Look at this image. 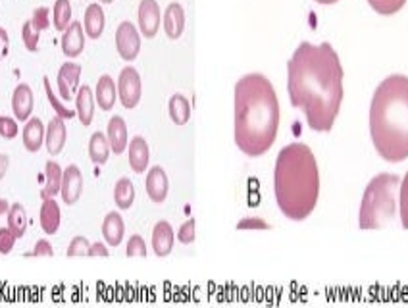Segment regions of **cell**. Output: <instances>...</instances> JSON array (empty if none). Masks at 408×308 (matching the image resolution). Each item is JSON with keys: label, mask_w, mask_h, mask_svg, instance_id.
Listing matches in <instances>:
<instances>
[{"label": "cell", "mask_w": 408, "mask_h": 308, "mask_svg": "<svg viewBox=\"0 0 408 308\" xmlns=\"http://www.w3.org/2000/svg\"><path fill=\"white\" fill-rule=\"evenodd\" d=\"M343 66L329 43L297 46L287 64V91L291 105L303 110L310 129L332 131L343 102Z\"/></svg>", "instance_id": "cell-1"}, {"label": "cell", "mask_w": 408, "mask_h": 308, "mask_svg": "<svg viewBox=\"0 0 408 308\" xmlns=\"http://www.w3.org/2000/svg\"><path fill=\"white\" fill-rule=\"evenodd\" d=\"M280 129V100L270 79L247 74L235 83V145L247 156L272 149Z\"/></svg>", "instance_id": "cell-2"}, {"label": "cell", "mask_w": 408, "mask_h": 308, "mask_svg": "<svg viewBox=\"0 0 408 308\" xmlns=\"http://www.w3.org/2000/svg\"><path fill=\"white\" fill-rule=\"evenodd\" d=\"M273 193L285 218L303 222L314 212L320 196V172L310 147L291 143L281 149L273 170Z\"/></svg>", "instance_id": "cell-3"}, {"label": "cell", "mask_w": 408, "mask_h": 308, "mask_svg": "<svg viewBox=\"0 0 408 308\" xmlns=\"http://www.w3.org/2000/svg\"><path fill=\"white\" fill-rule=\"evenodd\" d=\"M370 135L387 162L408 158V77L401 74L379 83L370 105Z\"/></svg>", "instance_id": "cell-4"}, {"label": "cell", "mask_w": 408, "mask_h": 308, "mask_svg": "<svg viewBox=\"0 0 408 308\" xmlns=\"http://www.w3.org/2000/svg\"><path fill=\"white\" fill-rule=\"evenodd\" d=\"M401 178L397 173H379L364 191L358 226L360 229H381L391 224L397 212V193Z\"/></svg>", "instance_id": "cell-5"}, {"label": "cell", "mask_w": 408, "mask_h": 308, "mask_svg": "<svg viewBox=\"0 0 408 308\" xmlns=\"http://www.w3.org/2000/svg\"><path fill=\"white\" fill-rule=\"evenodd\" d=\"M141 95H143V85H141V76L133 66H125L120 72L118 77V97L121 100L123 108H135L141 102Z\"/></svg>", "instance_id": "cell-6"}, {"label": "cell", "mask_w": 408, "mask_h": 308, "mask_svg": "<svg viewBox=\"0 0 408 308\" xmlns=\"http://www.w3.org/2000/svg\"><path fill=\"white\" fill-rule=\"evenodd\" d=\"M116 48L125 62H133L141 53V31L131 22H121L116 29Z\"/></svg>", "instance_id": "cell-7"}, {"label": "cell", "mask_w": 408, "mask_h": 308, "mask_svg": "<svg viewBox=\"0 0 408 308\" xmlns=\"http://www.w3.org/2000/svg\"><path fill=\"white\" fill-rule=\"evenodd\" d=\"M137 20H139V31H141V35H144L147 39L156 37V33L160 29V22H162L158 2L156 0H141L139 2Z\"/></svg>", "instance_id": "cell-8"}, {"label": "cell", "mask_w": 408, "mask_h": 308, "mask_svg": "<svg viewBox=\"0 0 408 308\" xmlns=\"http://www.w3.org/2000/svg\"><path fill=\"white\" fill-rule=\"evenodd\" d=\"M60 193L62 201L69 204V206H74L81 199V193H83V173H81V170L76 164L68 166L64 170Z\"/></svg>", "instance_id": "cell-9"}, {"label": "cell", "mask_w": 408, "mask_h": 308, "mask_svg": "<svg viewBox=\"0 0 408 308\" xmlns=\"http://www.w3.org/2000/svg\"><path fill=\"white\" fill-rule=\"evenodd\" d=\"M144 187H147V195L152 203H164L168 199V191H170V181L164 172V168L160 166H152L149 173H147V181H144Z\"/></svg>", "instance_id": "cell-10"}, {"label": "cell", "mask_w": 408, "mask_h": 308, "mask_svg": "<svg viewBox=\"0 0 408 308\" xmlns=\"http://www.w3.org/2000/svg\"><path fill=\"white\" fill-rule=\"evenodd\" d=\"M79 79H81V66L76 62H66L58 69V91L64 100H72L76 89H79Z\"/></svg>", "instance_id": "cell-11"}, {"label": "cell", "mask_w": 408, "mask_h": 308, "mask_svg": "<svg viewBox=\"0 0 408 308\" xmlns=\"http://www.w3.org/2000/svg\"><path fill=\"white\" fill-rule=\"evenodd\" d=\"M66 139H68V129H66L64 118L54 116L53 120L48 121V128H46L45 135V145L48 154H50V156L60 154V152L64 151V147H66Z\"/></svg>", "instance_id": "cell-12"}, {"label": "cell", "mask_w": 408, "mask_h": 308, "mask_svg": "<svg viewBox=\"0 0 408 308\" xmlns=\"http://www.w3.org/2000/svg\"><path fill=\"white\" fill-rule=\"evenodd\" d=\"M85 46V29L83 23L72 22L68 25V29L64 31L62 35V53L66 54L68 58H77L79 54L83 53Z\"/></svg>", "instance_id": "cell-13"}, {"label": "cell", "mask_w": 408, "mask_h": 308, "mask_svg": "<svg viewBox=\"0 0 408 308\" xmlns=\"http://www.w3.org/2000/svg\"><path fill=\"white\" fill-rule=\"evenodd\" d=\"M33 91L27 83H20L14 89V95H12V110H14V116L18 121H27L31 118V112H33Z\"/></svg>", "instance_id": "cell-14"}, {"label": "cell", "mask_w": 408, "mask_h": 308, "mask_svg": "<svg viewBox=\"0 0 408 308\" xmlns=\"http://www.w3.org/2000/svg\"><path fill=\"white\" fill-rule=\"evenodd\" d=\"M175 233L170 222L162 220L152 229V250L156 256H168L174 250Z\"/></svg>", "instance_id": "cell-15"}, {"label": "cell", "mask_w": 408, "mask_h": 308, "mask_svg": "<svg viewBox=\"0 0 408 308\" xmlns=\"http://www.w3.org/2000/svg\"><path fill=\"white\" fill-rule=\"evenodd\" d=\"M39 222H41V229L46 235H54V233L60 229L62 224L60 204L56 203L54 199H43L41 212H39Z\"/></svg>", "instance_id": "cell-16"}, {"label": "cell", "mask_w": 408, "mask_h": 308, "mask_svg": "<svg viewBox=\"0 0 408 308\" xmlns=\"http://www.w3.org/2000/svg\"><path fill=\"white\" fill-rule=\"evenodd\" d=\"M164 31L170 39H179L183 35V29H185V10L179 2H172L168 4L166 12H164Z\"/></svg>", "instance_id": "cell-17"}, {"label": "cell", "mask_w": 408, "mask_h": 308, "mask_svg": "<svg viewBox=\"0 0 408 308\" xmlns=\"http://www.w3.org/2000/svg\"><path fill=\"white\" fill-rule=\"evenodd\" d=\"M129 166L135 173L147 172L149 168V160H151V152H149V145L143 137L137 135L129 141Z\"/></svg>", "instance_id": "cell-18"}, {"label": "cell", "mask_w": 408, "mask_h": 308, "mask_svg": "<svg viewBox=\"0 0 408 308\" xmlns=\"http://www.w3.org/2000/svg\"><path fill=\"white\" fill-rule=\"evenodd\" d=\"M106 137L110 141V149H112L114 154H121L128 149V126H125V120L121 116H114L112 120L108 121V133H106Z\"/></svg>", "instance_id": "cell-19"}, {"label": "cell", "mask_w": 408, "mask_h": 308, "mask_svg": "<svg viewBox=\"0 0 408 308\" xmlns=\"http://www.w3.org/2000/svg\"><path fill=\"white\" fill-rule=\"evenodd\" d=\"M45 126H43V121L39 120V118H29V120L25 121V126H23V147H25V151L29 152H39L41 151V147L45 143Z\"/></svg>", "instance_id": "cell-20"}, {"label": "cell", "mask_w": 408, "mask_h": 308, "mask_svg": "<svg viewBox=\"0 0 408 308\" xmlns=\"http://www.w3.org/2000/svg\"><path fill=\"white\" fill-rule=\"evenodd\" d=\"M104 25H106V18H104V10L100 4L93 2L87 6L85 10V18H83V29L85 35L91 39H99L102 33H104Z\"/></svg>", "instance_id": "cell-21"}, {"label": "cell", "mask_w": 408, "mask_h": 308, "mask_svg": "<svg viewBox=\"0 0 408 308\" xmlns=\"http://www.w3.org/2000/svg\"><path fill=\"white\" fill-rule=\"evenodd\" d=\"M125 235V224L121 218L120 212H108L104 222H102V237L110 247H118L121 245V239Z\"/></svg>", "instance_id": "cell-22"}, {"label": "cell", "mask_w": 408, "mask_h": 308, "mask_svg": "<svg viewBox=\"0 0 408 308\" xmlns=\"http://www.w3.org/2000/svg\"><path fill=\"white\" fill-rule=\"evenodd\" d=\"M95 95H93L91 87L87 85H81L77 89V97H76V112L79 121L83 126H91L93 118H95Z\"/></svg>", "instance_id": "cell-23"}, {"label": "cell", "mask_w": 408, "mask_h": 308, "mask_svg": "<svg viewBox=\"0 0 408 308\" xmlns=\"http://www.w3.org/2000/svg\"><path fill=\"white\" fill-rule=\"evenodd\" d=\"M116 98H118V91H116V83L108 74L106 76H100L99 83H97V91H95V100L99 105L100 110H112L114 105H116Z\"/></svg>", "instance_id": "cell-24"}, {"label": "cell", "mask_w": 408, "mask_h": 308, "mask_svg": "<svg viewBox=\"0 0 408 308\" xmlns=\"http://www.w3.org/2000/svg\"><path fill=\"white\" fill-rule=\"evenodd\" d=\"M45 175H46V183H45V187H43V191H41V199H54V196L60 193L64 170H62L58 162L48 160V162L45 164Z\"/></svg>", "instance_id": "cell-25"}, {"label": "cell", "mask_w": 408, "mask_h": 308, "mask_svg": "<svg viewBox=\"0 0 408 308\" xmlns=\"http://www.w3.org/2000/svg\"><path fill=\"white\" fill-rule=\"evenodd\" d=\"M114 203L120 210H129L133 203H135V185L133 181L128 178H121L116 181V187H114Z\"/></svg>", "instance_id": "cell-26"}, {"label": "cell", "mask_w": 408, "mask_h": 308, "mask_svg": "<svg viewBox=\"0 0 408 308\" xmlns=\"http://www.w3.org/2000/svg\"><path fill=\"white\" fill-rule=\"evenodd\" d=\"M110 141H108V137L104 133H93L91 141H89V158H91V162H95L97 166H104L108 162V158H110Z\"/></svg>", "instance_id": "cell-27"}, {"label": "cell", "mask_w": 408, "mask_h": 308, "mask_svg": "<svg viewBox=\"0 0 408 308\" xmlns=\"http://www.w3.org/2000/svg\"><path fill=\"white\" fill-rule=\"evenodd\" d=\"M168 112L175 126H185L191 120V102L183 95H172L168 102Z\"/></svg>", "instance_id": "cell-28"}, {"label": "cell", "mask_w": 408, "mask_h": 308, "mask_svg": "<svg viewBox=\"0 0 408 308\" xmlns=\"http://www.w3.org/2000/svg\"><path fill=\"white\" fill-rule=\"evenodd\" d=\"M8 227L14 232V235L20 239L27 232V212L23 208V204L14 203L10 204V210H8Z\"/></svg>", "instance_id": "cell-29"}, {"label": "cell", "mask_w": 408, "mask_h": 308, "mask_svg": "<svg viewBox=\"0 0 408 308\" xmlns=\"http://www.w3.org/2000/svg\"><path fill=\"white\" fill-rule=\"evenodd\" d=\"M53 22L56 31H64L68 29V25L74 20H72V2L69 0H56L53 8Z\"/></svg>", "instance_id": "cell-30"}, {"label": "cell", "mask_w": 408, "mask_h": 308, "mask_svg": "<svg viewBox=\"0 0 408 308\" xmlns=\"http://www.w3.org/2000/svg\"><path fill=\"white\" fill-rule=\"evenodd\" d=\"M43 87H45V93L46 97H48V102H50V106L54 108V112H56V116H60V118H64V120H69V118H74L76 116V110H69V108H66V106L62 105L60 100H58V97L53 93V87H50V81H48V77L45 76V79H43Z\"/></svg>", "instance_id": "cell-31"}, {"label": "cell", "mask_w": 408, "mask_h": 308, "mask_svg": "<svg viewBox=\"0 0 408 308\" xmlns=\"http://www.w3.org/2000/svg\"><path fill=\"white\" fill-rule=\"evenodd\" d=\"M39 37H41V31L33 25L31 20H27V22L23 23L22 39H23V45H25V48H27L29 53H37Z\"/></svg>", "instance_id": "cell-32"}, {"label": "cell", "mask_w": 408, "mask_h": 308, "mask_svg": "<svg viewBox=\"0 0 408 308\" xmlns=\"http://www.w3.org/2000/svg\"><path fill=\"white\" fill-rule=\"evenodd\" d=\"M368 4H370L378 14L393 15L407 4V0H368Z\"/></svg>", "instance_id": "cell-33"}, {"label": "cell", "mask_w": 408, "mask_h": 308, "mask_svg": "<svg viewBox=\"0 0 408 308\" xmlns=\"http://www.w3.org/2000/svg\"><path fill=\"white\" fill-rule=\"evenodd\" d=\"M128 256L129 258H135V256H139V258H144L147 256V243H144V239L141 237V235H131V239L128 241Z\"/></svg>", "instance_id": "cell-34"}, {"label": "cell", "mask_w": 408, "mask_h": 308, "mask_svg": "<svg viewBox=\"0 0 408 308\" xmlns=\"http://www.w3.org/2000/svg\"><path fill=\"white\" fill-rule=\"evenodd\" d=\"M18 133H20L18 120L8 118V116H0V137L2 139H15Z\"/></svg>", "instance_id": "cell-35"}, {"label": "cell", "mask_w": 408, "mask_h": 308, "mask_svg": "<svg viewBox=\"0 0 408 308\" xmlns=\"http://www.w3.org/2000/svg\"><path fill=\"white\" fill-rule=\"evenodd\" d=\"M89 250H91V245H89V241L85 239V237H74L72 243H69L68 247V256H89Z\"/></svg>", "instance_id": "cell-36"}, {"label": "cell", "mask_w": 408, "mask_h": 308, "mask_svg": "<svg viewBox=\"0 0 408 308\" xmlns=\"http://www.w3.org/2000/svg\"><path fill=\"white\" fill-rule=\"evenodd\" d=\"M15 241H18V237H15L10 227H0V255H10Z\"/></svg>", "instance_id": "cell-37"}, {"label": "cell", "mask_w": 408, "mask_h": 308, "mask_svg": "<svg viewBox=\"0 0 408 308\" xmlns=\"http://www.w3.org/2000/svg\"><path fill=\"white\" fill-rule=\"evenodd\" d=\"M399 193H401V224L404 229H408V172L402 180L401 187H399Z\"/></svg>", "instance_id": "cell-38"}, {"label": "cell", "mask_w": 408, "mask_h": 308, "mask_svg": "<svg viewBox=\"0 0 408 308\" xmlns=\"http://www.w3.org/2000/svg\"><path fill=\"white\" fill-rule=\"evenodd\" d=\"M31 22H33V25H35V27H37L39 31L48 29V25H50V12H48V8L39 6L37 10L33 12V18H31Z\"/></svg>", "instance_id": "cell-39"}, {"label": "cell", "mask_w": 408, "mask_h": 308, "mask_svg": "<svg viewBox=\"0 0 408 308\" xmlns=\"http://www.w3.org/2000/svg\"><path fill=\"white\" fill-rule=\"evenodd\" d=\"M195 237H197V233H195V218H191L185 224H182L179 232H177V239L183 245H191L195 241Z\"/></svg>", "instance_id": "cell-40"}, {"label": "cell", "mask_w": 408, "mask_h": 308, "mask_svg": "<svg viewBox=\"0 0 408 308\" xmlns=\"http://www.w3.org/2000/svg\"><path fill=\"white\" fill-rule=\"evenodd\" d=\"M237 229H270V224L262 218H245L237 224Z\"/></svg>", "instance_id": "cell-41"}, {"label": "cell", "mask_w": 408, "mask_h": 308, "mask_svg": "<svg viewBox=\"0 0 408 308\" xmlns=\"http://www.w3.org/2000/svg\"><path fill=\"white\" fill-rule=\"evenodd\" d=\"M54 255V248L50 245V241L41 239L35 243V250L31 253V256H53Z\"/></svg>", "instance_id": "cell-42"}, {"label": "cell", "mask_w": 408, "mask_h": 308, "mask_svg": "<svg viewBox=\"0 0 408 308\" xmlns=\"http://www.w3.org/2000/svg\"><path fill=\"white\" fill-rule=\"evenodd\" d=\"M10 53V37L4 27H0V62L4 60Z\"/></svg>", "instance_id": "cell-43"}, {"label": "cell", "mask_w": 408, "mask_h": 308, "mask_svg": "<svg viewBox=\"0 0 408 308\" xmlns=\"http://www.w3.org/2000/svg\"><path fill=\"white\" fill-rule=\"evenodd\" d=\"M110 250L106 248L104 243H93L91 250H89V256H108Z\"/></svg>", "instance_id": "cell-44"}, {"label": "cell", "mask_w": 408, "mask_h": 308, "mask_svg": "<svg viewBox=\"0 0 408 308\" xmlns=\"http://www.w3.org/2000/svg\"><path fill=\"white\" fill-rule=\"evenodd\" d=\"M8 166H10V158H8V154L0 152V180H4V175L8 172Z\"/></svg>", "instance_id": "cell-45"}, {"label": "cell", "mask_w": 408, "mask_h": 308, "mask_svg": "<svg viewBox=\"0 0 408 308\" xmlns=\"http://www.w3.org/2000/svg\"><path fill=\"white\" fill-rule=\"evenodd\" d=\"M8 210H10V203H8L6 199H0V216L8 214Z\"/></svg>", "instance_id": "cell-46"}, {"label": "cell", "mask_w": 408, "mask_h": 308, "mask_svg": "<svg viewBox=\"0 0 408 308\" xmlns=\"http://www.w3.org/2000/svg\"><path fill=\"white\" fill-rule=\"evenodd\" d=\"M318 4H335V2H339V0H316Z\"/></svg>", "instance_id": "cell-47"}, {"label": "cell", "mask_w": 408, "mask_h": 308, "mask_svg": "<svg viewBox=\"0 0 408 308\" xmlns=\"http://www.w3.org/2000/svg\"><path fill=\"white\" fill-rule=\"evenodd\" d=\"M100 2H102V4H112L114 0H100Z\"/></svg>", "instance_id": "cell-48"}]
</instances>
